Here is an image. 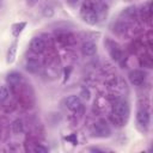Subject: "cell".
Here are the masks:
<instances>
[{
	"mask_svg": "<svg viewBox=\"0 0 153 153\" xmlns=\"http://www.w3.org/2000/svg\"><path fill=\"white\" fill-rule=\"evenodd\" d=\"M80 16H81L82 20L85 23H87L88 25H94L98 22L97 12L91 4H84V6L81 7V11H80Z\"/></svg>",
	"mask_w": 153,
	"mask_h": 153,
	"instance_id": "6da1fadb",
	"label": "cell"
},
{
	"mask_svg": "<svg viewBox=\"0 0 153 153\" xmlns=\"http://www.w3.org/2000/svg\"><path fill=\"white\" fill-rule=\"evenodd\" d=\"M93 131L99 137H109L111 135V129L104 120H99L93 124Z\"/></svg>",
	"mask_w": 153,
	"mask_h": 153,
	"instance_id": "7a4b0ae2",
	"label": "cell"
},
{
	"mask_svg": "<svg viewBox=\"0 0 153 153\" xmlns=\"http://www.w3.org/2000/svg\"><path fill=\"white\" fill-rule=\"evenodd\" d=\"M128 78H129V81L135 85V86H140L145 82L146 80V73L141 69H134V71H130L129 74H128Z\"/></svg>",
	"mask_w": 153,
	"mask_h": 153,
	"instance_id": "3957f363",
	"label": "cell"
},
{
	"mask_svg": "<svg viewBox=\"0 0 153 153\" xmlns=\"http://www.w3.org/2000/svg\"><path fill=\"white\" fill-rule=\"evenodd\" d=\"M112 112L114 115H116L117 117L120 118H124L128 116L129 114V108H128V104L123 100H118L116 102L114 105H112Z\"/></svg>",
	"mask_w": 153,
	"mask_h": 153,
	"instance_id": "277c9868",
	"label": "cell"
},
{
	"mask_svg": "<svg viewBox=\"0 0 153 153\" xmlns=\"http://www.w3.org/2000/svg\"><path fill=\"white\" fill-rule=\"evenodd\" d=\"M65 103H66V106L71 111L78 112V111L82 110V103H81V99L78 96H69V97H67Z\"/></svg>",
	"mask_w": 153,
	"mask_h": 153,
	"instance_id": "5b68a950",
	"label": "cell"
},
{
	"mask_svg": "<svg viewBox=\"0 0 153 153\" xmlns=\"http://www.w3.org/2000/svg\"><path fill=\"white\" fill-rule=\"evenodd\" d=\"M30 48H31V50H32L33 53L41 54V53H43L44 49H45V43H44V41H43L42 37H33V38L31 39Z\"/></svg>",
	"mask_w": 153,
	"mask_h": 153,
	"instance_id": "8992f818",
	"label": "cell"
},
{
	"mask_svg": "<svg viewBox=\"0 0 153 153\" xmlns=\"http://www.w3.org/2000/svg\"><path fill=\"white\" fill-rule=\"evenodd\" d=\"M106 44H108V50H109L110 56L112 57V60L120 61L121 57H122V51H121L120 47H118L115 42H111V41H108Z\"/></svg>",
	"mask_w": 153,
	"mask_h": 153,
	"instance_id": "52a82bcc",
	"label": "cell"
},
{
	"mask_svg": "<svg viewBox=\"0 0 153 153\" xmlns=\"http://www.w3.org/2000/svg\"><path fill=\"white\" fill-rule=\"evenodd\" d=\"M149 112L146 110V109H140L137 112H136V121L140 126L142 127H147L149 124Z\"/></svg>",
	"mask_w": 153,
	"mask_h": 153,
	"instance_id": "ba28073f",
	"label": "cell"
},
{
	"mask_svg": "<svg viewBox=\"0 0 153 153\" xmlns=\"http://www.w3.org/2000/svg\"><path fill=\"white\" fill-rule=\"evenodd\" d=\"M81 51L86 56H93L97 53V45H96V43H93L91 41H86L82 43Z\"/></svg>",
	"mask_w": 153,
	"mask_h": 153,
	"instance_id": "9c48e42d",
	"label": "cell"
},
{
	"mask_svg": "<svg viewBox=\"0 0 153 153\" xmlns=\"http://www.w3.org/2000/svg\"><path fill=\"white\" fill-rule=\"evenodd\" d=\"M25 69H26L29 73L35 74V73H37L38 69H39V62H38L36 59H30V60H27L26 63H25Z\"/></svg>",
	"mask_w": 153,
	"mask_h": 153,
	"instance_id": "30bf717a",
	"label": "cell"
},
{
	"mask_svg": "<svg viewBox=\"0 0 153 153\" xmlns=\"http://www.w3.org/2000/svg\"><path fill=\"white\" fill-rule=\"evenodd\" d=\"M16 53H17V42H13L11 44V47L8 48V50H7V60H6V62L8 65H11V63L14 62V60H16Z\"/></svg>",
	"mask_w": 153,
	"mask_h": 153,
	"instance_id": "8fae6325",
	"label": "cell"
},
{
	"mask_svg": "<svg viewBox=\"0 0 153 153\" xmlns=\"http://www.w3.org/2000/svg\"><path fill=\"white\" fill-rule=\"evenodd\" d=\"M6 80L10 85H18L22 81V74L18 72H11L10 74H7Z\"/></svg>",
	"mask_w": 153,
	"mask_h": 153,
	"instance_id": "7c38bea8",
	"label": "cell"
},
{
	"mask_svg": "<svg viewBox=\"0 0 153 153\" xmlns=\"http://www.w3.org/2000/svg\"><path fill=\"white\" fill-rule=\"evenodd\" d=\"M12 131L14 134H22L24 131V123L20 118H17L12 122Z\"/></svg>",
	"mask_w": 153,
	"mask_h": 153,
	"instance_id": "4fadbf2b",
	"label": "cell"
},
{
	"mask_svg": "<svg viewBox=\"0 0 153 153\" xmlns=\"http://www.w3.org/2000/svg\"><path fill=\"white\" fill-rule=\"evenodd\" d=\"M26 26V23L25 22H20V23H16L12 25V35L14 37H18L19 33L24 30V27Z\"/></svg>",
	"mask_w": 153,
	"mask_h": 153,
	"instance_id": "5bb4252c",
	"label": "cell"
},
{
	"mask_svg": "<svg viewBox=\"0 0 153 153\" xmlns=\"http://www.w3.org/2000/svg\"><path fill=\"white\" fill-rule=\"evenodd\" d=\"M8 97V90L6 86L0 85V102H4Z\"/></svg>",
	"mask_w": 153,
	"mask_h": 153,
	"instance_id": "9a60e30c",
	"label": "cell"
},
{
	"mask_svg": "<svg viewBox=\"0 0 153 153\" xmlns=\"http://www.w3.org/2000/svg\"><path fill=\"white\" fill-rule=\"evenodd\" d=\"M53 14H54V10L50 6H45L44 10H43V16L50 18V17H53Z\"/></svg>",
	"mask_w": 153,
	"mask_h": 153,
	"instance_id": "2e32d148",
	"label": "cell"
},
{
	"mask_svg": "<svg viewBox=\"0 0 153 153\" xmlns=\"http://www.w3.org/2000/svg\"><path fill=\"white\" fill-rule=\"evenodd\" d=\"M33 151L37 152V153H47V152H48V148L44 147V146H42V145H37V146L33 148Z\"/></svg>",
	"mask_w": 153,
	"mask_h": 153,
	"instance_id": "e0dca14e",
	"label": "cell"
},
{
	"mask_svg": "<svg viewBox=\"0 0 153 153\" xmlns=\"http://www.w3.org/2000/svg\"><path fill=\"white\" fill-rule=\"evenodd\" d=\"M81 94H82V98L84 99H88L90 98V91L86 90V88H82L81 90Z\"/></svg>",
	"mask_w": 153,
	"mask_h": 153,
	"instance_id": "ac0fdd59",
	"label": "cell"
},
{
	"mask_svg": "<svg viewBox=\"0 0 153 153\" xmlns=\"http://www.w3.org/2000/svg\"><path fill=\"white\" fill-rule=\"evenodd\" d=\"M66 140L72 141V142H73V145H76V139H75V135H74V134H73L72 136H67V137H66Z\"/></svg>",
	"mask_w": 153,
	"mask_h": 153,
	"instance_id": "d6986e66",
	"label": "cell"
},
{
	"mask_svg": "<svg viewBox=\"0 0 153 153\" xmlns=\"http://www.w3.org/2000/svg\"><path fill=\"white\" fill-rule=\"evenodd\" d=\"M90 151H93V152H102V149H99V148H90Z\"/></svg>",
	"mask_w": 153,
	"mask_h": 153,
	"instance_id": "ffe728a7",
	"label": "cell"
},
{
	"mask_svg": "<svg viewBox=\"0 0 153 153\" xmlns=\"http://www.w3.org/2000/svg\"><path fill=\"white\" fill-rule=\"evenodd\" d=\"M68 2H71V4H74V2H76V1H79V0H67Z\"/></svg>",
	"mask_w": 153,
	"mask_h": 153,
	"instance_id": "44dd1931",
	"label": "cell"
},
{
	"mask_svg": "<svg viewBox=\"0 0 153 153\" xmlns=\"http://www.w3.org/2000/svg\"><path fill=\"white\" fill-rule=\"evenodd\" d=\"M0 136H1V131H0Z\"/></svg>",
	"mask_w": 153,
	"mask_h": 153,
	"instance_id": "7402d4cb",
	"label": "cell"
}]
</instances>
